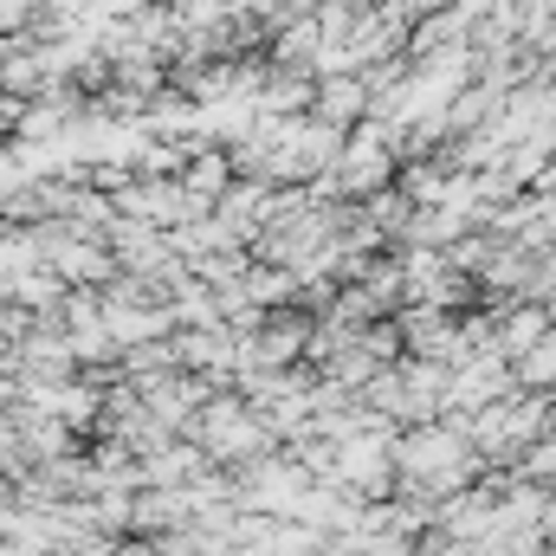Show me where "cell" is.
<instances>
[{
  "label": "cell",
  "instance_id": "cell-2",
  "mask_svg": "<svg viewBox=\"0 0 556 556\" xmlns=\"http://www.w3.org/2000/svg\"><path fill=\"white\" fill-rule=\"evenodd\" d=\"M551 337V311L544 304H531V298H511L505 311H498V330H492V343H498V356L505 363H518L525 350H538Z\"/></svg>",
  "mask_w": 556,
  "mask_h": 556
},
{
  "label": "cell",
  "instance_id": "cell-3",
  "mask_svg": "<svg viewBox=\"0 0 556 556\" xmlns=\"http://www.w3.org/2000/svg\"><path fill=\"white\" fill-rule=\"evenodd\" d=\"M240 285H247V304H260V311H285V304L298 298V273H291V266H260V260H253Z\"/></svg>",
  "mask_w": 556,
  "mask_h": 556
},
{
  "label": "cell",
  "instance_id": "cell-1",
  "mask_svg": "<svg viewBox=\"0 0 556 556\" xmlns=\"http://www.w3.org/2000/svg\"><path fill=\"white\" fill-rule=\"evenodd\" d=\"M311 111H317L324 124L350 130V124H363V117H369V85H363V78H350V72H324V78L311 85Z\"/></svg>",
  "mask_w": 556,
  "mask_h": 556
},
{
  "label": "cell",
  "instance_id": "cell-4",
  "mask_svg": "<svg viewBox=\"0 0 556 556\" xmlns=\"http://www.w3.org/2000/svg\"><path fill=\"white\" fill-rule=\"evenodd\" d=\"M511 472H518V479H531V485H556V433H538L531 446H518Z\"/></svg>",
  "mask_w": 556,
  "mask_h": 556
}]
</instances>
